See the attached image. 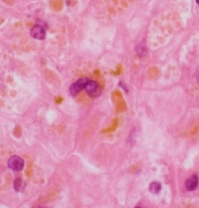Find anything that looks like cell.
Wrapping results in <instances>:
<instances>
[{
  "label": "cell",
  "mask_w": 199,
  "mask_h": 208,
  "mask_svg": "<svg viewBox=\"0 0 199 208\" xmlns=\"http://www.w3.org/2000/svg\"><path fill=\"white\" fill-rule=\"evenodd\" d=\"M86 92L91 98H96L100 95V86L97 81L90 80L86 85Z\"/></svg>",
  "instance_id": "obj_1"
},
{
  "label": "cell",
  "mask_w": 199,
  "mask_h": 208,
  "mask_svg": "<svg viewBox=\"0 0 199 208\" xmlns=\"http://www.w3.org/2000/svg\"><path fill=\"white\" fill-rule=\"evenodd\" d=\"M90 79L88 78H82L72 83L69 87V92L72 96H76L86 88V85Z\"/></svg>",
  "instance_id": "obj_2"
},
{
  "label": "cell",
  "mask_w": 199,
  "mask_h": 208,
  "mask_svg": "<svg viewBox=\"0 0 199 208\" xmlns=\"http://www.w3.org/2000/svg\"><path fill=\"white\" fill-rule=\"evenodd\" d=\"M8 167L13 171H20L24 168V160L18 155H13L8 160Z\"/></svg>",
  "instance_id": "obj_3"
},
{
  "label": "cell",
  "mask_w": 199,
  "mask_h": 208,
  "mask_svg": "<svg viewBox=\"0 0 199 208\" xmlns=\"http://www.w3.org/2000/svg\"><path fill=\"white\" fill-rule=\"evenodd\" d=\"M31 36L37 40H44L46 37V32L42 26L35 25L31 28Z\"/></svg>",
  "instance_id": "obj_4"
},
{
  "label": "cell",
  "mask_w": 199,
  "mask_h": 208,
  "mask_svg": "<svg viewBox=\"0 0 199 208\" xmlns=\"http://www.w3.org/2000/svg\"><path fill=\"white\" fill-rule=\"evenodd\" d=\"M198 185V178L196 175H191V177L187 179V180L185 182V187L187 189V191H194L196 189Z\"/></svg>",
  "instance_id": "obj_5"
},
{
  "label": "cell",
  "mask_w": 199,
  "mask_h": 208,
  "mask_svg": "<svg viewBox=\"0 0 199 208\" xmlns=\"http://www.w3.org/2000/svg\"><path fill=\"white\" fill-rule=\"evenodd\" d=\"M50 7L55 12H59L63 9L64 1L63 0H50Z\"/></svg>",
  "instance_id": "obj_6"
},
{
  "label": "cell",
  "mask_w": 199,
  "mask_h": 208,
  "mask_svg": "<svg viewBox=\"0 0 199 208\" xmlns=\"http://www.w3.org/2000/svg\"><path fill=\"white\" fill-rule=\"evenodd\" d=\"M45 76L46 80L49 81L51 83H55L56 82H58V79H59V78H58V76L55 75V72L49 71V70H46L45 71Z\"/></svg>",
  "instance_id": "obj_7"
},
{
  "label": "cell",
  "mask_w": 199,
  "mask_h": 208,
  "mask_svg": "<svg viewBox=\"0 0 199 208\" xmlns=\"http://www.w3.org/2000/svg\"><path fill=\"white\" fill-rule=\"evenodd\" d=\"M135 51L138 54L139 57H144L147 54V49L145 45L143 43H141L139 44H138L135 47Z\"/></svg>",
  "instance_id": "obj_8"
},
{
  "label": "cell",
  "mask_w": 199,
  "mask_h": 208,
  "mask_svg": "<svg viewBox=\"0 0 199 208\" xmlns=\"http://www.w3.org/2000/svg\"><path fill=\"white\" fill-rule=\"evenodd\" d=\"M149 191L153 194H158L161 190V184L158 182H152L149 187Z\"/></svg>",
  "instance_id": "obj_9"
},
{
  "label": "cell",
  "mask_w": 199,
  "mask_h": 208,
  "mask_svg": "<svg viewBox=\"0 0 199 208\" xmlns=\"http://www.w3.org/2000/svg\"><path fill=\"white\" fill-rule=\"evenodd\" d=\"M22 187H23V181L20 178H17L14 180V189L17 192L21 191Z\"/></svg>",
  "instance_id": "obj_10"
},
{
  "label": "cell",
  "mask_w": 199,
  "mask_h": 208,
  "mask_svg": "<svg viewBox=\"0 0 199 208\" xmlns=\"http://www.w3.org/2000/svg\"><path fill=\"white\" fill-rule=\"evenodd\" d=\"M3 3H5L6 4H7L9 6H12L14 4L15 0H2Z\"/></svg>",
  "instance_id": "obj_11"
},
{
  "label": "cell",
  "mask_w": 199,
  "mask_h": 208,
  "mask_svg": "<svg viewBox=\"0 0 199 208\" xmlns=\"http://www.w3.org/2000/svg\"><path fill=\"white\" fill-rule=\"evenodd\" d=\"M196 80H197V83H198V84L199 85V72H198V74H197Z\"/></svg>",
  "instance_id": "obj_12"
},
{
  "label": "cell",
  "mask_w": 199,
  "mask_h": 208,
  "mask_svg": "<svg viewBox=\"0 0 199 208\" xmlns=\"http://www.w3.org/2000/svg\"><path fill=\"white\" fill-rule=\"evenodd\" d=\"M34 208H44V207H40V206H38V207H35Z\"/></svg>",
  "instance_id": "obj_13"
},
{
  "label": "cell",
  "mask_w": 199,
  "mask_h": 208,
  "mask_svg": "<svg viewBox=\"0 0 199 208\" xmlns=\"http://www.w3.org/2000/svg\"><path fill=\"white\" fill-rule=\"evenodd\" d=\"M196 2H197V3H198V4H199V0H196Z\"/></svg>",
  "instance_id": "obj_14"
},
{
  "label": "cell",
  "mask_w": 199,
  "mask_h": 208,
  "mask_svg": "<svg viewBox=\"0 0 199 208\" xmlns=\"http://www.w3.org/2000/svg\"><path fill=\"white\" fill-rule=\"evenodd\" d=\"M135 208H142V207H135Z\"/></svg>",
  "instance_id": "obj_15"
}]
</instances>
